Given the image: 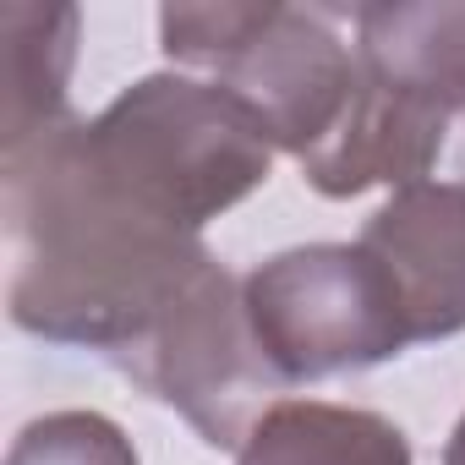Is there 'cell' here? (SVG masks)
I'll return each mask as SVG.
<instances>
[{
	"instance_id": "obj_1",
	"label": "cell",
	"mask_w": 465,
	"mask_h": 465,
	"mask_svg": "<svg viewBox=\"0 0 465 465\" xmlns=\"http://www.w3.org/2000/svg\"><path fill=\"white\" fill-rule=\"evenodd\" d=\"M12 323L110 361L213 263L197 230L159 213L104 164L83 115L0 153Z\"/></svg>"
},
{
	"instance_id": "obj_2",
	"label": "cell",
	"mask_w": 465,
	"mask_h": 465,
	"mask_svg": "<svg viewBox=\"0 0 465 465\" xmlns=\"http://www.w3.org/2000/svg\"><path fill=\"white\" fill-rule=\"evenodd\" d=\"M159 39L170 61L208 72L224 94H236L296 164L340 132L361 83L356 45L340 39L334 17L280 0L164 6Z\"/></svg>"
},
{
	"instance_id": "obj_3",
	"label": "cell",
	"mask_w": 465,
	"mask_h": 465,
	"mask_svg": "<svg viewBox=\"0 0 465 465\" xmlns=\"http://www.w3.org/2000/svg\"><path fill=\"white\" fill-rule=\"evenodd\" d=\"M94 148L159 213L197 230L269 181L274 143L263 121L219 83L153 72L121 88L94 121Z\"/></svg>"
},
{
	"instance_id": "obj_4",
	"label": "cell",
	"mask_w": 465,
	"mask_h": 465,
	"mask_svg": "<svg viewBox=\"0 0 465 465\" xmlns=\"http://www.w3.org/2000/svg\"><path fill=\"white\" fill-rule=\"evenodd\" d=\"M242 296L252 334L285 389L367 372L411 351L400 296L361 247H291L258 263L242 280Z\"/></svg>"
},
{
	"instance_id": "obj_5",
	"label": "cell",
	"mask_w": 465,
	"mask_h": 465,
	"mask_svg": "<svg viewBox=\"0 0 465 465\" xmlns=\"http://www.w3.org/2000/svg\"><path fill=\"white\" fill-rule=\"evenodd\" d=\"M115 367L143 394L181 411L203 443L236 454L285 394V378L252 334L242 280L219 263H208L153 318V329L115 356Z\"/></svg>"
},
{
	"instance_id": "obj_6",
	"label": "cell",
	"mask_w": 465,
	"mask_h": 465,
	"mask_svg": "<svg viewBox=\"0 0 465 465\" xmlns=\"http://www.w3.org/2000/svg\"><path fill=\"white\" fill-rule=\"evenodd\" d=\"M356 247L389 274L411 345L465 334V170L400 186Z\"/></svg>"
},
{
	"instance_id": "obj_7",
	"label": "cell",
	"mask_w": 465,
	"mask_h": 465,
	"mask_svg": "<svg viewBox=\"0 0 465 465\" xmlns=\"http://www.w3.org/2000/svg\"><path fill=\"white\" fill-rule=\"evenodd\" d=\"M356 66L372 88L465 115V0H394L356 6Z\"/></svg>"
},
{
	"instance_id": "obj_8",
	"label": "cell",
	"mask_w": 465,
	"mask_h": 465,
	"mask_svg": "<svg viewBox=\"0 0 465 465\" xmlns=\"http://www.w3.org/2000/svg\"><path fill=\"white\" fill-rule=\"evenodd\" d=\"M77 6L6 0L0 6V153H12L72 115L66 88L77 72Z\"/></svg>"
},
{
	"instance_id": "obj_9",
	"label": "cell",
	"mask_w": 465,
	"mask_h": 465,
	"mask_svg": "<svg viewBox=\"0 0 465 465\" xmlns=\"http://www.w3.org/2000/svg\"><path fill=\"white\" fill-rule=\"evenodd\" d=\"M236 465H411V443L378 411L280 400L252 427Z\"/></svg>"
},
{
	"instance_id": "obj_10",
	"label": "cell",
	"mask_w": 465,
	"mask_h": 465,
	"mask_svg": "<svg viewBox=\"0 0 465 465\" xmlns=\"http://www.w3.org/2000/svg\"><path fill=\"white\" fill-rule=\"evenodd\" d=\"M6 465H137V449L99 411H50L12 438Z\"/></svg>"
},
{
	"instance_id": "obj_11",
	"label": "cell",
	"mask_w": 465,
	"mask_h": 465,
	"mask_svg": "<svg viewBox=\"0 0 465 465\" xmlns=\"http://www.w3.org/2000/svg\"><path fill=\"white\" fill-rule=\"evenodd\" d=\"M443 465H465V416L454 421V432H449V443H443Z\"/></svg>"
}]
</instances>
